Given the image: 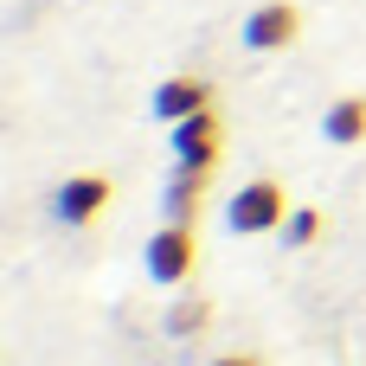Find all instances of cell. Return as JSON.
I'll return each mask as SVG.
<instances>
[{
  "instance_id": "1",
  "label": "cell",
  "mask_w": 366,
  "mask_h": 366,
  "mask_svg": "<svg viewBox=\"0 0 366 366\" xmlns=\"http://www.w3.org/2000/svg\"><path fill=\"white\" fill-rule=\"evenodd\" d=\"M283 219H290V193H283V180H244V187L232 193V206H225V225H232L238 238L283 232Z\"/></svg>"
},
{
  "instance_id": "2",
  "label": "cell",
  "mask_w": 366,
  "mask_h": 366,
  "mask_svg": "<svg viewBox=\"0 0 366 366\" xmlns=\"http://www.w3.org/2000/svg\"><path fill=\"white\" fill-rule=\"evenodd\" d=\"M109 206H116V180H109V174H71V180L51 187V219L71 225V232L97 225Z\"/></svg>"
},
{
  "instance_id": "3",
  "label": "cell",
  "mask_w": 366,
  "mask_h": 366,
  "mask_svg": "<svg viewBox=\"0 0 366 366\" xmlns=\"http://www.w3.org/2000/svg\"><path fill=\"white\" fill-rule=\"evenodd\" d=\"M142 257H148V277H154V283H167V290L187 283L193 264H199V232H193V219H167V225L148 238Z\"/></svg>"
},
{
  "instance_id": "4",
  "label": "cell",
  "mask_w": 366,
  "mask_h": 366,
  "mask_svg": "<svg viewBox=\"0 0 366 366\" xmlns=\"http://www.w3.org/2000/svg\"><path fill=\"white\" fill-rule=\"evenodd\" d=\"M219 161H225V122H219V109H199V116L174 122V167L219 174Z\"/></svg>"
},
{
  "instance_id": "5",
  "label": "cell",
  "mask_w": 366,
  "mask_h": 366,
  "mask_svg": "<svg viewBox=\"0 0 366 366\" xmlns=\"http://www.w3.org/2000/svg\"><path fill=\"white\" fill-rule=\"evenodd\" d=\"M296 39H302V6L296 0H264L244 19V45L251 51H290Z\"/></svg>"
},
{
  "instance_id": "6",
  "label": "cell",
  "mask_w": 366,
  "mask_h": 366,
  "mask_svg": "<svg viewBox=\"0 0 366 366\" xmlns=\"http://www.w3.org/2000/svg\"><path fill=\"white\" fill-rule=\"evenodd\" d=\"M199 109H212V84H206V77L180 71V77L154 84V116H161L167 129H174V122H187V116H199Z\"/></svg>"
},
{
  "instance_id": "7",
  "label": "cell",
  "mask_w": 366,
  "mask_h": 366,
  "mask_svg": "<svg viewBox=\"0 0 366 366\" xmlns=\"http://www.w3.org/2000/svg\"><path fill=\"white\" fill-rule=\"evenodd\" d=\"M322 135H328L335 148H360V142H366V97H360V90L328 103V116H322Z\"/></svg>"
},
{
  "instance_id": "8",
  "label": "cell",
  "mask_w": 366,
  "mask_h": 366,
  "mask_svg": "<svg viewBox=\"0 0 366 366\" xmlns=\"http://www.w3.org/2000/svg\"><path fill=\"white\" fill-rule=\"evenodd\" d=\"M206 180H212V174H187V167H180L174 187H167V219H193L199 199H206Z\"/></svg>"
},
{
  "instance_id": "9",
  "label": "cell",
  "mask_w": 366,
  "mask_h": 366,
  "mask_svg": "<svg viewBox=\"0 0 366 366\" xmlns=\"http://www.w3.org/2000/svg\"><path fill=\"white\" fill-rule=\"evenodd\" d=\"M206 328H212V302H206V296L174 302V315H167V335H174V341H193V335H206Z\"/></svg>"
},
{
  "instance_id": "10",
  "label": "cell",
  "mask_w": 366,
  "mask_h": 366,
  "mask_svg": "<svg viewBox=\"0 0 366 366\" xmlns=\"http://www.w3.org/2000/svg\"><path fill=\"white\" fill-rule=\"evenodd\" d=\"M328 232V219H322V206H290V219H283V238L296 244V251H309L315 238Z\"/></svg>"
},
{
  "instance_id": "11",
  "label": "cell",
  "mask_w": 366,
  "mask_h": 366,
  "mask_svg": "<svg viewBox=\"0 0 366 366\" xmlns=\"http://www.w3.org/2000/svg\"><path fill=\"white\" fill-rule=\"evenodd\" d=\"M206 366H264L257 354H219V360H206Z\"/></svg>"
}]
</instances>
